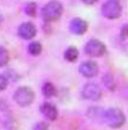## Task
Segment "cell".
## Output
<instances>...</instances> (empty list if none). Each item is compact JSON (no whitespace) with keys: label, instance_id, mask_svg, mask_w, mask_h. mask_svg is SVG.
<instances>
[{"label":"cell","instance_id":"6da1fadb","mask_svg":"<svg viewBox=\"0 0 128 130\" xmlns=\"http://www.w3.org/2000/svg\"><path fill=\"white\" fill-rule=\"evenodd\" d=\"M42 19L47 22L56 21L63 14V5L57 0H51L42 8Z\"/></svg>","mask_w":128,"mask_h":130},{"label":"cell","instance_id":"7a4b0ae2","mask_svg":"<svg viewBox=\"0 0 128 130\" xmlns=\"http://www.w3.org/2000/svg\"><path fill=\"white\" fill-rule=\"evenodd\" d=\"M104 121L111 128H121L126 122V116L119 108H108L104 113Z\"/></svg>","mask_w":128,"mask_h":130},{"label":"cell","instance_id":"3957f363","mask_svg":"<svg viewBox=\"0 0 128 130\" xmlns=\"http://www.w3.org/2000/svg\"><path fill=\"white\" fill-rule=\"evenodd\" d=\"M34 99H35V93L29 87H19L14 93V101L20 107H28L34 101Z\"/></svg>","mask_w":128,"mask_h":130},{"label":"cell","instance_id":"277c9868","mask_svg":"<svg viewBox=\"0 0 128 130\" xmlns=\"http://www.w3.org/2000/svg\"><path fill=\"white\" fill-rule=\"evenodd\" d=\"M121 11H122V8L118 0H107L101 7L103 15L109 20L118 19L121 15Z\"/></svg>","mask_w":128,"mask_h":130},{"label":"cell","instance_id":"5b68a950","mask_svg":"<svg viewBox=\"0 0 128 130\" xmlns=\"http://www.w3.org/2000/svg\"><path fill=\"white\" fill-rule=\"evenodd\" d=\"M84 50L90 57H101L106 52V46L99 40H90L85 44Z\"/></svg>","mask_w":128,"mask_h":130},{"label":"cell","instance_id":"8992f818","mask_svg":"<svg viewBox=\"0 0 128 130\" xmlns=\"http://www.w3.org/2000/svg\"><path fill=\"white\" fill-rule=\"evenodd\" d=\"M82 96L86 100L97 101L101 98V91L98 85L93 84V83H89V84H85L84 87L82 88Z\"/></svg>","mask_w":128,"mask_h":130},{"label":"cell","instance_id":"52a82bcc","mask_svg":"<svg viewBox=\"0 0 128 130\" xmlns=\"http://www.w3.org/2000/svg\"><path fill=\"white\" fill-rule=\"evenodd\" d=\"M79 72L85 78H93L99 72L98 64L93 60H85L79 66Z\"/></svg>","mask_w":128,"mask_h":130},{"label":"cell","instance_id":"ba28073f","mask_svg":"<svg viewBox=\"0 0 128 130\" xmlns=\"http://www.w3.org/2000/svg\"><path fill=\"white\" fill-rule=\"evenodd\" d=\"M18 34L23 40H32L36 35V27L32 22H25L19 26Z\"/></svg>","mask_w":128,"mask_h":130},{"label":"cell","instance_id":"9c48e42d","mask_svg":"<svg viewBox=\"0 0 128 130\" xmlns=\"http://www.w3.org/2000/svg\"><path fill=\"white\" fill-rule=\"evenodd\" d=\"M87 22L80 18H75L70 22V31L75 35H83L87 30Z\"/></svg>","mask_w":128,"mask_h":130},{"label":"cell","instance_id":"30bf717a","mask_svg":"<svg viewBox=\"0 0 128 130\" xmlns=\"http://www.w3.org/2000/svg\"><path fill=\"white\" fill-rule=\"evenodd\" d=\"M40 111L43 114V116L49 121H55L58 116V110L52 103L44 102L40 106Z\"/></svg>","mask_w":128,"mask_h":130},{"label":"cell","instance_id":"8fae6325","mask_svg":"<svg viewBox=\"0 0 128 130\" xmlns=\"http://www.w3.org/2000/svg\"><path fill=\"white\" fill-rule=\"evenodd\" d=\"M42 93L46 98H52L57 94V88L52 83H46L42 86Z\"/></svg>","mask_w":128,"mask_h":130},{"label":"cell","instance_id":"7c38bea8","mask_svg":"<svg viewBox=\"0 0 128 130\" xmlns=\"http://www.w3.org/2000/svg\"><path fill=\"white\" fill-rule=\"evenodd\" d=\"M78 55H79L78 49L75 48V46H69L65 50V52H64V58H65V60L72 63V62H76L77 60Z\"/></svg>","mask_w":128,"mask_h":130},{"label":"cell","instance_id":"4fadbf2b","mask_svg":"<svg viewBox=\"0 0 128 130\" xmlns=\"http://www.w3.org/2000/svg\"><path fill=\"white\" fill-rule=\"evenodd\" d=\"M8 60H9V54L7 51V49L0 45V68L6 66Z\"/></svg>","mask_w":128,"mask_h":130},{"label":"cell","instance_id":"5bb4252c","mask_svg":"<svg viewBox=\"0 0 128 130\" xmlns=\"http://www.w3.org/2000/svg\"><path fill=\"white\" fill-rule=\"evenodd\" d=\"M103 81H104V84H105V86H106L109 91H114L115 89V81H114V78H113V76H112L111 73L105 74L103 78Z\"/></svg>","mask_w":128,"mask_h":130},{"label":"cell","instance_id":"9a60e30c","mask_svg":"<svg viewBox=\"0 0 128 130\" xmlns=\"http://www.w3.org/2000/svg\"><path fill=\"white\" fill-rule=\"evenodd\" d=\"M28 51H29L30 55H33V56H38V55L42 52V45L41 43H38V42H32L28 46Z\"/></svg>","mask_w":128,"mask_h":130},{"label":"cell","instance_id":"2e32d148","mask_svg":"<svg viewBox=\"0 0 128 130\" xmlns=\"http://www.w3.org/2000/svg\"><path fill=\"white\" fill-rule=\"evenodd\" d=\"M36 11H37V7H36V4L35 3H28L27 5L25 6V13L27 14L28 16H34L36 15Z\"/></svg>","mask_w":128,"mask_h":130},{"label":"cell","instance_id":"e0dca14e","mask_svg":"<svg viewBox=\"0 0 128 130\" xmlns=\"http://www.w3.org/2000/svg\"><path fill=\"white\" fill-rule=\"evenodd\" d=\"M7 84H8L7 78H6L5 76H3V74H0V92H1V91H4V89H6Z\"/></svg>","mask_w":128,"mask_h":130},{"label":"cell","instance_id":"ac0fdd59","mask_svg":"<svg viewBox=\"0 0 128 130\" xmlns=\"http://www.w3.org/2000/svg\"><path fill=\"white\" fill-rule=\"evenodd\" d=\"M128 37V24L123 26L122 29H121V38L122 40H126Z\"/></svg>","mask_w":128,"mask_h":130},{"label":"cell","instance_id":"d6986e66","mask_svg":"<svg viewBox=\"0 0 128 130\" xmlns=\"http://www.w3.org/2000/svg\"><path fill=\"white\" fill-rule=\"evenodd\" d=\"M35 130H48V127H47V124H44V123H38L35 127Z\"/></svg>","mask_w":128,"mask_h":130},{"label":"cell","instance_id":"ffe728a7","mask_svg":"<svg viewBox=\"0 0 128 130\" xmlns=\"http://www.w3.org/2000/svg\"><path fill=\"white\" fill-rule=\"evenodd\" d=\"M84 4H86V5H93V4H95L98 0H82Z\"/></svg>","mask_w":128,"mask_h":130}]
</instances>
